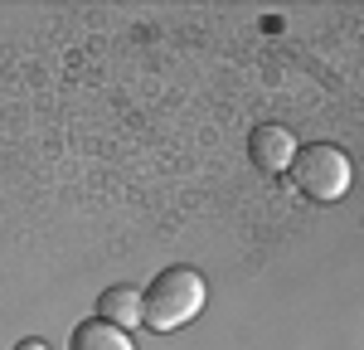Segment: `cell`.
<instances>
[{
  "label": "cell",
  "mask_w": 364,
  "mask_h": 350,
  "mask_svg": "<svg viewBox=\"0 0 364 350\" xmlns=\"http://www.w3.org/2000/svg\"><path fill=\"white\" fill-rule=\"evenodd\" d=\"M204 302H209V282H204V272L199 267H166V272H156V282L141 292V326L146 331H180V326H190V321L204 312Z\"/></svg>",
  "instance_id": "obj_1"
},
{
  "label": "cell",
  "mask_w": 364,
  "mask_h": 350,
  "mask_svg": "<svg viewBox=\"0 0 364 350\" xmlns=\"http://www.w3.org/2000/svg\"><path fill=\"white\" fill-rule=\"evenodd\" d=\"M291 180H296V190L306 195L311 204H336L345 200V190H350V180H355V166H350V156L331 142H311V146H296V156H291Z\"/></svg>",
  "instance_id": "obj_2"
},
{
  "label": "cell",
  "mask_w": 364,
  "mask_h": 350,
  "mask_svg": "<svg viewBox=\"0 0 364 350\" xmlns=\"http://www.w3.org/2000/svg\"><path fill=\"white\" fill-rule=\"evenodd\" d=\"M248 156H252L257 171L282 175L287 166H291V156H296V137H291L287 127H277V122H262V127L248 137Z\"/></svg>",
  "instance_id": "obj_3"
},
{
  "label": "cell",
  "mask_w": 364,
  "mask_h": 350,
  "mask_svg": "<svg viewBox=\"0 0 364 350\" xmlns=\"http://www.w3.org/2000/svg\"><path fill=\"white\" fill-rule=\"evenodd\" d=\"M97 321H107L117 331H136L141 326V287H132V282L107 287L102 302H97Z\"/></svg>",
  "instance_id": "obj_4"
},
{
  "label": "cell",
  "mask_w": 364,
  "mask_h": 350,
  "mask_svg": "<svg viewBox=\"0 0 364 350\" xmlns=\"http://www.w3.org/2000/svg\"><path fill=\"white\" fill-rule=\"evenodd\" d=\"M68 350H136V346H132L127 331H117V326H107V321L92 317V321H83V326L73 331Z\"/></svg>",
  "instance_id": "obj_5"
},
{
  "label": "cell",
  "mask_w": 364,
  "mask_h": 350,
  "mask_svg": "<svg viewBox=\"0 0 364 350\" xmlns=\"http://www.w3.org/2000/svg\"><path fill=\"white\" fill-rule=\"evenodd\" d=\"M15 350H49V346H44V341H34V336H29V341H20V346H15Z\"/></svg>",
  "instance_id": "obj_6"
}]
</instances>
